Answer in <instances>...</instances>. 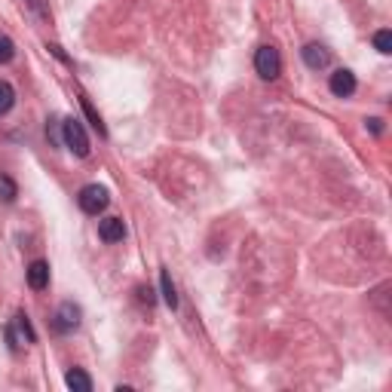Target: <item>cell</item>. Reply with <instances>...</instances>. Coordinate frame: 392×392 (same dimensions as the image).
Returning a JSON list of instances; mask_svg holds the SVG:
<instances>
[{
    "label": "cell",
    "instance_id": "cell-7",
    "mask_svg": "<svg viewBox=\"0 0 392 392\" xmlns=\"http://www.w3.org/2000/svg\"><path fill=\"white\" fill-rule=\"evenodd\" d=\"M98 236L108 242V245H113V242H123V236H126L123 218H104V221H98Z\"/></svg>",
    "mask_w": 392,
    "mask_h": 392
},
{
    "label": "cell",
    "instance_id": "cell-1",
    "mask_svg": "<svg viewBox=\"0 0 392 392\" xmlns=\"http://www.w3.org/2000/svg\"><path fill=\"white\" fill-rule=\"evenodd\" d=\"M62 141H65V147L68 151H74L77 156H89V135L86 129H83V123L80 120H65L62 123Z\"/></svg>",
    "mask_w": 392,
    "mask_h": 392
},
{
    "label": "cell",
    "instance_id": "cell-13",
    "mask_svg": "<svg viewBox=\"0 0 392 392\" xmlns=\"http://www.w3.org/2000/svg\"><path fill=\"white\" fill-rule=\"evenodd\" d=\"M80 104H83V111H86V117H89L92 129H95L98 135H108V129H104V123H102V117H98L95 108H92V104H89V98H80Z\"/></svg>",
    "mask_w": 392,
    "mask_h": 392
},
{
    "label": "cell",
    "instance_id": "cell-6",
    "mask_svg": "<svg viewBox=\"0 0 392 392\" xmlns=\"http://www.w3.org/2000/svg\"><path fill=\"white\" fill-rule=\"evenodd\" d=\"M304 62H306V68H312V71H322L331 65V53L322 46V44H306L304 49Z\"/></svg>",
    "mask_w": 392,
    "mask_h": 392
},
{
    "label": "cell",
    "instance_id": "cell-3",
    "mask_svg": "<svg viewBox=\"0 0 392 392\" xmlns=\"http://www.w3.org/2000/svg\"><path fill=\"white\" fill-rule=\"evenodd\" d=\"M254 68L263 80H276L282 74V59H279V49L276 46H261L258 55H254Z\"/></svg>",
    "mask_w": 392,
    "mask_h": 392
},
{
    "label": "cell",
    "instance_id": "cell-5",
    "mask_svg": "<svg viewBox=\"0 0 392 392\" xmlns=\"http://www.w3.org/2000/svg\"><path fill=\"white\" fill-rule=\"evenodd\" d=\"M328 86H331V92L337 98H349L355 92V74H353V71H346V68L334 71L331 80H328Z\"/></svg>",
    "mask_w": 392,
    "mask_h": 392
},
{
    "label": "cell",
    "instance_id": "cell-11",
    "mask_svg": "<svg viewBox=\"0 0 392 392\" xmlns=\"http://www.w3.org/2000/svg\"><path fill=\"white\" fill-rule=\"evenodd\" d=\"M16 196H19V187H16V181H12L10 175H3L0 172V203H16Z\"/></svg>",
    "mask_w": 392,
    "mask_h": 392
},
{
    "label": "cell",
    "instance_id": "cell-18",
    "mask_svg": "<svg viewBox=\"0 0 392 392\" xmlns=\"http://www.w3.org/2000/svg\"><path fill=\"white\" fill-rule=\"evenodd\" d=\"M138 295H141V304L153 306V291H151V288H144V285H141V288H138Z\"/></svg>",
    "mask_w": 392,
    "mask_h": 392
},
{
    "label": "cell",
    "instance_id": "cell-8",
    "mask_svg": "<svg viewBox=\"0 0 392 392\" xmlns=\"http://www.w3.org/2000/svg\"><path fill=\"white\" fill-rule=\"evenodd\" d=\"M28 285H31L34 291H44L49 285V263L46 261H31V267H28Z\"/></svg>",
    "mask_w": 392,
    "mask_h": 392
},
{
    "label": "cell",
    "instance_id": "cell-9",
    "mask_svg": "<svg viewBox=\"0 0 392 392\" xmlns=\"http://www.w3.org/2000/svg\"><path fill=\"white\" fill-rule=\"evenodd\" d=\"M65 383L74 392H92V380H89V374L83 368H71L65 374Z\"/></svg>",
    "mask_w": 392,
    "mask_h": 392
},
{
    "label": "cell",
    "instance_id": "cell-12",
    "mask_svg": "<svg viewBox=\"0 0 392 392\" xmlns=\"http://www.w3.org/2000/svg\"><path fill=\"white\" fill-rule=\"evenodd\" d=\"M12 104H16V89H12L6 80H0V117H3V113H10Z\"/></svg>",
    "mask_w": 392,
    "mask_h": 392
},
{
    "label": "cell",
    "instance_id": "cell-14",
    "mask_svg": "<svg viewBox=\"0 0 392 392\" xmlns=\"http://www.w3.org/2000/svg\"><path fill=\"white\" fill-rule=\"evenodd\" d=\"M12 59H16V44L6 34H0V65H10Z\"/></svg>",
    "mask_w": 392,
    "mask_h": 392
},
{
    "label": "cell",
    "instance_id": "cell-2",
    "mask_svg": "<svg viewBox=\"0 0 392 392\" xmlns=\"http://www.w3.org/2000/svg\"><path fill=\"white\" fill-rule=\"evenodd\" d=\"M77 203H80V209L86 212V215L98 218L104 209H108V203H111L108 187H102V184H86V187L80 190V196H77Z\"/></svg>",
    "mask_w": 392,
    "mask_h": 392
},
{
    "label": "cell",
    "instance_id": "cell-15",
    "mask_svg": "<svg viewBox=\"0 0 392 392\" xmlns=\"http://www.w3.org/2000/svg\"><path fill=\"white\" fill-rule=\"evenodd\" d=\"M16 328H19V334H22L25 344H34V340H37V334H34V328H31V322H28L25 312H19L16 316Z\"/></svg>",
    "mask_w": 392,
    "mask_h": 392
},
{
    "label": "cell",
    "instance_id": "cell-10",
    "mask_svg": "<svg viewBox=\"0 0 392 392\" xmlns=\"http://www.w3.org/2000/svg\"><path fill=\"white\" fill-rule=\"evenodd\" d=\"M160 285H162V301H166L169 310H175V306H178V295H175V285H172L169 270H160Z\"/></svg>",
    "mask_w": 392,
    "mask_h": 392
},
{
    "label": "cell",
    "instance_id": "cell-4",
    "mask_svg": "<svg viewBox=\"0 0 392 392\" xmlns=\"http://www.w3.org/2000/svg\"><path fill=\"white\" fill-rule=\"evenodd\" d=\"M80 316H83L80 306L71 304V301H65V304L59 306V310H55V316H53V328H55L59 334H68V331H74V328L80 325Z\"/></svg>",
    "mask_w": 392,
    "mask_h": 392
},
{
    "label": "cell",
    "instance_id": "cell-19",
    "mask_svg": "<svg viewBox=\"0 0 392 392\" xmlns=\"http://www.w3.org/2000/svg\"><path fill=\"white\" fill-rule=\"evenodd\" d=\"M365 123H368V129H371V132H374V135H380V132H383V120H377V117H371V120H365Z\"/></svg>",
    "mask_w": 392,
    "mask_h": 392
},
{
    "label": "cell",
    "instance_id": "cell-17",
    "mask_svg": "<svg viewBox=\"0 0 392 392\" xmlns=\"http://www.w3.org/2000/svg\"><path fill=\"white\" fill-rule=\"evenodd\" d=\"M374 46H377V53H383V55H389L392 53V31H377L374 34Z\"/></svg>",
    "mask_w": 392,
    "mask_h": 392
},
{
    "label": "cell",
    "instance_id": "cell-16",
    "mask_svg": "<svg viewBox=\"0 0 392 392\" xmlns=\"http://www.w3.org/2000/svg\"><path fill=\"white\" fill-rule=\"evenodd\" d=\"M25 3H28V10H31L37 19H44V22H53V12H49V3H46V0H25Z\"/></svg>",
    "mask_w": 392,
    "mask_h": 392
}]
</instances>
